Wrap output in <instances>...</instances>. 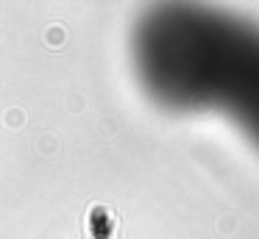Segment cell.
<instances>
[{"instance_id":"cell-1","label":"cell","mask_w":259,"mask_h":239,"mask_svg":"<svg viewBox=\"0 0 259 239\" xmlns=\"http://www.w3.org/2000/svg\"><path fill=\"white\" fill-rule=\"evenodd\" d=\"M142 89L176 111H223L259 148V25L203 6H156L131 33Z\"/></svg>"}]
</instances>
